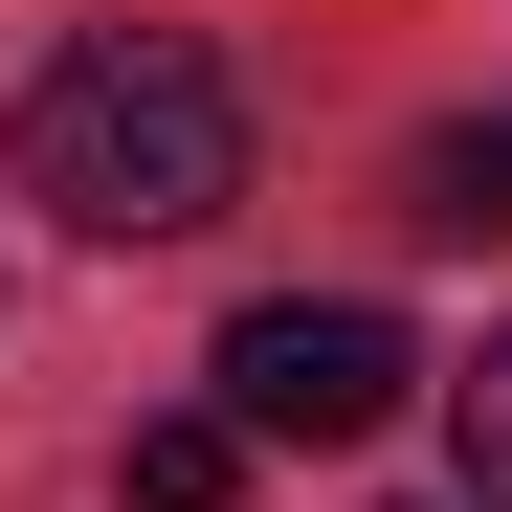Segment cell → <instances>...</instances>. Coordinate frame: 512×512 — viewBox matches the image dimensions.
I'll return each mask as SVG.
<instances>
[{
  "instance_id": "cell-1",
  "label": "cell",
  "mask_w": 512,
  "mask_h": 512,
  "mask_svg": "<svg viewBox=\"0 0 512 512\" xmlns=\"http://www.w3.org/2000/svg\"><path fill=\"white\" fill-rule=\"evenodd\" d=\"M23 201H45L67 245H201V223L245 201V90H223V45L90 23V45L23 90Z\"/></svg>"
},
{
  "instance_id": "cell-2",
  "label": "cell",
  "mask_w": 512,
  "mask_h": 512,
  "mask_svg": "<svg viewBox=\"0 0 512 512\" xmlns=\"http://www.w3.org/2000/svg\"><path fill=\"white\" fill-rule=\"evenodd\" d=\"M423 401V357H401V312H357V290H268V312H223V446H379V423Z\"/></svg>"
},
{
  "instance_id": "cell-3",
  "label": "cell",
  "mask_w": 512,
  "mask_h": 512,
  "mask_svg": "<svg viewBox=\"0 0 512 512\" xmlns=\"http://www.w3.org/2000/svg\"><path fill=\"white\" fill-rule=\"evenodd\" d=\"M401 201L446 223V245H512V112H446V134L401 156Z\"/></svg>"
},
{
  "instance_id": "cell-4",
  "label": "cell",
  "mask_w": 512,
  "mask_h": 512,
  "mask_svg": "<svg viewBox=\"0 0 512 512\" xmlns=\"http://www.w3.org/2000/svg\"><path fill=\"white\" fill-rule=\"evenodd\" d=\"M112 490H134V512H223V490H245V446L179 401V423H134V468H112Z\"/></svg>"
},
{
  "instance_id": "cell-5",
  "label": "cell",
  "mask_w": 512,
  "mask_h": 512,
  "mask_svg": "<svg viewBox=\"0 0 512 512\" xmlns=\"http://www.w3.org/2000/svg\"><path fill=\"white\" fill-rule=\"evenodd\" d=\"M446 423H468V512H512V334L446 379Z\"/></svg>"
}]
</instances>
